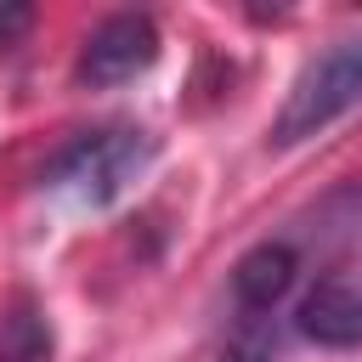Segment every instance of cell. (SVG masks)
Listing matches in <instances>:
<instances>
[{"label":"cell","mask_w":362,"mask_h":362,"mask_svg":"<svg viewBox=\"0 0 362 362\" xmlns=\"http://www.w3.org/2000/svg\"><path fill=\"white\" fill-rule=\"evenodd\" d=\"M158 141L136 124H102L74 136L68 147L51 153V164L40 170V187L74 209H107L113 198L130 192V181H141V170L153 164Z\"/></svg>","instance_id":"1"},{"label":"cell","mask_w":362,"mask_h":362,"mask_svg":"<svg viewBox=\"0 0 362 362\" xmlns=\"http://www.w3.org/2000/svg\"><path fill=\"white\" fill-rule=\"evenodd\" d=\"M356 102H362V34H345L294 74V85H288V96L272 119V141L277 147L311 141L334 119H345Z\"/></svg>","instance_id":"2"},{"label":"cell","mask_w":362,"mask_h":362,"mask_svg":"<svg viewBox=\"0 0 362 362\" xmlns=\"http://www.w3.org/2000/svg\"><path fill=\"white\" fill-rule=\"evenodd\" d=\"M158 62V23L147 11H113L102 17L79 57H74V79L85 90H113V85H130L136 74H147Z\"/></svg>","instance_id":"3"},{"label":"cell","mask_w":362,"mask_h":362,"mask_svg":"<svg viewBox=\"0 0 362 362\" xmlns=\"http://www.w3.org/2000/svg\"><path fill=\"white\" fill-rule=\"evenodd\" d=\"M294 328L322 351H356L362 345V283L322 277L294 305Z\"/></svg>","instance_id":"4"},{"label":"cell","mask_w":362,"mask_h":362,"mask_svg":"<svg viewBox=\"0 0 362 362\" xmlns=\"http://www.w3.org/2000/svg\"><path fill=\"white\" fill-rule=\"evenodd\" d=\"M294 277H300V255L288 249V243H255L238 266H232V300H238V311H243V322H260V317H272L277 311V300L294 288Z\"/></svg>","instance_id":"5"},{"label":"cell","mask_w":362,"mask_h":362,"mask_svg":"<svg viewBox=\"0 0 362 362\" xmlns=\"http://www.w3.org/2000/svg\"><path fill=\"white\" fill-rule=\"evenodd\" d=\"M0 362H51V322L34 294H17L0 311Z\"/></svg>","instance_id":"6"},{"label":"cell","mask_w":362,"mask_h":362,"mask_svg":"<svg viewBox=\"0 0 362 362\" xmlns=\"http://www.w3.org/2000/svg\"><path fill=\"white\" fill-rule=\"evenodd\" d=\"M272 356V339H266V328L260 322H243V334L215 356V362H266Z\"/></svg>","instance_id":"7"},{"label":"cell","mask_w":362,"mask_h":362,"mask_svg":"<svg viewBox=\"0 0 362 362\" xmlns=\"http://www.w3.org/2000/svg\"><path fill=\"white\" fill-rule=\"evenodd\" d=\"M28 28H34V6H23V0H0V51L23 45Z\"/></svg>","instance_id":"8"}]
</instances>
